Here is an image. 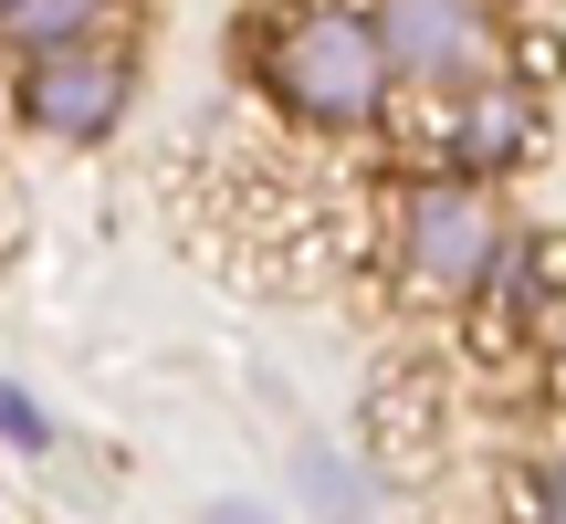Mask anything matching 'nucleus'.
<instances>
[{
    "label": "nucleus",
    "mask_w": 566,
    "mask_h": 524,
    "mask_svg": "<svg viewBox=\"0 0 566 524\" xmlns=\"http://www.w3.org/2000/svg\"><path fill=\"white\" fill-rule=\"evenodd\" d=\"M11 11H21V0H0V21H11Z\"/></svg>",
    "instance_id": "9"
},
{
    "label": "nucleus",
    "mask_w": 566,
    "mask_h": 524,
    "mask_svg": "<svg viewBox=\"0 0 566 524\" xmlns=\"http://www.w3.org/2000/svg\"><path fill=\"white\" fill-rule=\"evenodd\" d=\"M462 158H472V168H504V158H525V105H514V95L493 105V95H483V105H472V126H462Z\"/></svg>",
    "instance_id": "6"
},
{
    "label": "nucleus",
    "mask_w": 566,
    "mask_h": 524,
    "mask_svg": "<svg viewBox=\"0 0 566 524\" xmlns=\"http://www.w3.org/2000/svg\"><path fill=\"white\" fill-rule=\"evenodd\" d=\"M367 21L388 42V74L430 84V95H451V84H472L493 63V11L483 0H367Z\"/></svg>",
    "instance_id": "4"
},
{
    "label": "nucleus",
    "mask_w": 566,
    "mask_h": 524,
    "mask_svg": "<svg viewBox=\"0 0 566 524\" xmlns=\"http://www.w3.org/2000/svg\"><path fill=\"white\" fill-rule=\"evenodd\" d=\"M388 42L367 11H294L273 21L263 42V95L283 105L294 126H325V137H346V126H367L388 105Z\"/></svg>",
    "instance_id": "1"
},
{
    "label": "nucleus",
    "mask_w": 566,
    "mask_h": 524,
    "mask_svg": "<svg viewBox=\"0 0 566 524\" xmlns=\"http://www.w3.org/2000/svg\"><path fill=\"white\" fill-rule=\"evenodd\" d=\"M493 252H504V210H493L472 179L409 189V210H399V262H409L420 294H483Z\"/></svg>",
    "instance_id": "2"
},
{
    "label": "nucleus",
    "mask_w": 566,
    "mask_h": 524,
    "mask_svg": "<svg viewBox=\"0 0 566 524\" xmlns=\"http://www.w3.org/2000/svg\"><path fill=\"white\" fill-rule=\"evenodd\" d=\"M95 11H105V0H21L0 32L32 42V53H63V42H84V21H95Z\"/></svg>",
    "instance_id": "5"
},
{
    "label": "nucleus",
    "mask_w": 566,
    "mask_h": 524,
    "mask_svg": "<svg viewBox=\"0 0 566 524\" xmlns=\"http://www.w3.org/2000/svg\"><path fill=\"white\" fill-rule=\"evenodd\" d=\"M525 524H566V451L546 472H525Z\"/></svg>",
    "instance_id": "7"
},
{
    "label": "nucleus",
    "mask_w": 566,
    "mask_h": 524,
    "mask_svg": "<svg viewBox=\"0 0 566 524\" xmlns=\"http://www.w3.org/2000/svg\"><path fill=\"white\" fill-rule=\"evenodd\" d=\"M126 95H137V53L126 42H63V53H32L11 84V105L42 126V137H105V126L126 116Z\"/></svg>",
    "instance_id": "3"
},
{
    "label": "nucleus",
    "mask_w": 566,
    "mask_h": 524,
    "mask_svg": "<svg viewBox=\"0 0 566 524\" xmlns=\"http://www.w3.org/2000/svg\"><path fill=\"white\" fill-rule=\"evenodd\" d=\"M0 441H21V451H42V409L21 399V388H0Z\"/></svg>",
    "instance_id": "8"
}]
</instances>
